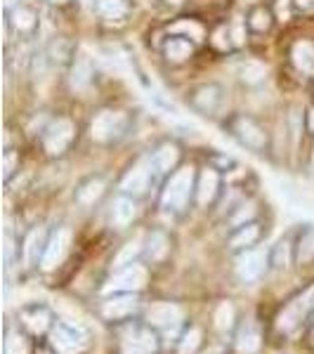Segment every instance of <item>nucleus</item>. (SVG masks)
Returning <instances> with one entry per match:
<instances>
[{
  "instance_id": "4be33fe9",
  "label": "nucleus",
  "mask_w": 314,
  "mask_h": 354,
  "mask_svg": "<svg viewBox=\"0 0 314 354\" xmlns=\"http://www.w3.org/2000/svg\"><path fill=\"white\" fill-rule=\"evenodd\" d=\"M145 253H147V258H149L151 262L165 260V255L170 253V239H168V234L161 232V230L151 232L149 236H147Z\"/></svg>"
},
{
  "instance_id": "e433bc0d",
  "label": "nucleus",
  "mask_w": 314,
  "mask_h": 354,
  "mask_svg": "<svg viewBox=\"0 0 314 354\" xmlns=\"http://www.w3.org/2000/svg\"><path fill=\"white\" fill-rule=\"evenodd\" d=\"M215 326L220 330H230L234 326V307L230 302H222L218 310H215Z\"/></svg>"
},
{
  "instance_id": "7ed1b4c3",
  "label": "nucleus",
  "mask_w": 314,
  "mask_h": 354,
  "mask_svg": "<svg viewBox=\"0 0 314 354\" xmlns=\"http://www.w3.org/2000/svg\"><path fill=\"white\" fill-rule=\"evenodd\" d=\"M227 130L241 142L243 147H248L255 153H265L270 149V135L255 118L246 116V113H237L227 121Z\"/></svg>"
},
{
  "instance_id": "473e14b6",
  "label": "nucleus",
  "mask_w": 314,
  "mask_h": 354,
  "mask_svg": "<svg viewBox=\"0 0 314 354\" xmlns=\"http://www.w3.org/2000/svg\"><path fill=\"white\" fill-rule=\"evenodd\" d=\"M295 245L290 243L288 236H284L281 241H279L274 248L270 250V265L277 267V270H284V267H288L290 262V250H293Z\"/></svg>"
},
{
  "instance_id": "5701e85b",
  "label": "nucleus",
  "mask_w": 314,
  "mask_h": 354,
  "mask_svg": "<svg viewBox=\"0 0 314 354\" xmlns=\"http://www.w3.org/2000/svg\"><path fill=\"white\" fill-rule=\"evenodd\" d=\"M170 33H173V36H185L194 43L205 41V26L198 19H194V17H185V19L175 21V24L170 26Z\"/></svg>"
},
{
  "instance_id": "393cba45",
  "label": "nucleus",
  "mask_w": 314,
  "mask_h": 354,
  "mask_svg": "<svg viewBox=\"0 0 314 354\" xmlns=\"http://www.w3.org/2000/svg\"><path fill=\"white\" fill-rule=\"evenodd\" d=\"M237 76L246 85H258L267 78V66L258 59H243L237 66Z\"/></svg>"
},
{
  "instance_id": "2f4dec72",
  "label": "nucleus",
  "mask_w": 314,
  "mask_h": 354,
  "mask_svg": "<svg viewBox=\"0 0 314 354\" xmlns=\"http://www.w3.org/2000/svg\"><path fill=\"white\" fill-rule=\"evenodd\" d=\"M237 350L241 354H255L260 350V333L255 326H243L237 338Z\"/></svg>"
},
{
  "instance_id": "423d86ee",
  "label": "nucleus",
  "mask_w": 314,
  "mask_h": 354,
  "mask_svg": "<svg viewBox=\"0 0 314 354\" xmlns=\"http://www.w3.org/2000/svg\"><path fill=\"white\" fill-rule=\"evenodd\" d=\"M190 104H192V109L196 113H201V116L215 118L222 111V106H225V90H222V85L218 83H203L192 90Z\"/></svg>"
},
{
  "instance_id": "6ab92c4d",
  "label": "nucleus",
  "mask_w": 314,
  "mask_h": 354,
  "mask_svg": "<svg viewBox=\"0 0 314 354\" xmlns=\"http://www.w3.org/2000/svg\"><path fill=\"white\" fill-rule=\"evenodd\" d=\"M137 305L140 302H137L133 293H121V295H113L111 300H107L102 305V314L107 319H125L137 310Z\"/></svg>"
},
{
  "instance_id": "f704fd0d",
  "label": "nucleus",
  "mask_w": 314,
  "mask_h": 354,
  "mask_svg": "<svg viewBox=\"0 0 314 354\" xmlns=\"http://www.w3.org/2000/svg\"><path fill=\"white\" fill-rule=\"evenodd\" d=\"M198 345H201V330H198V328H190L185 335H182L178 352L180 354H194V352L198 350Z\"/></svg>"
},
{
  "instance_id": "f03ea898",
  "label": "nucleus",
  "mask_w": 314,
  "mask_h": 354,
  "mask_svg": "<svg viewBox=\"0 0 314 354\" xmlns=\"http://www.w3.org/2000/svg\"><path fill=\"white\" fill-rule=\"evenodd\" d=\"M128 128H130V116L125 111L102 109L90 121V137L95 142H100V145H111V142L121 140L128 133Z\"/></svg>"
},
{
  "instance_id": "412c9836",
  "label": "nucleus",
  "mask_w": 314,
  "mask_h": 354,
  "mask_svg": "<svg viewBox=\"0 0 314 354\" xmlns=\"http://www.w3.org/2000/svg\"><path fill=\"white\" fill-rule=\"evenodd\" d=\"M290 59L300 73L314 76V43L312 41H295L290 48Z\"/></svg>"
},
{
  "instance_id": "a878e982",
  "label": "nucleus",
  "mask_w": 314,
  "mask_h": 354,
  "mask_svg": "<svg viewBox=\"0 0 314 354\" xmlns=\"http://www.w3.org/2000/svg\"><path fill=\"white\" fill-rule=\"evenodd\" d=\"M260 225H255V222H248V225L243 227H237V232L230 236V248L234 250H246L250 248L255 241L260 239Z\"/></svg>"
},
{
  "instance_id": "4468645a",
  "label": "nucleus",
  "mask_w": 314,
  "mask_h": 354,
  "mask_svg": "<svg viewBox=\"0 0 314 354\" xmlns=\"http://www.w3.org/2000/svg\"><path fill=\"white\" fill-rule=\"evenodd\" d=\"M147 322H149V326L156 328L178 326L182 322V307L175 305V302H154L149 312H147Z\"/></svg>"
},
{
  "instance_id": "49530a36",
  "label": "nucleus",
  "mask_w": 314,
  "mask_h": 354,
  "mask_svg": "<svg viewBox=\"0 0 314 354\" xmlns=\"http://www.w3.org/2000/svg\"><path fill=\"white\" fill-rule=\"evenodd\" d=\"M83 3H93V0H83Z\"/></svg>"
},
{
  "instance_id": "ea45409f",
  "label": "nucleus",
  "mask_w": 314,
  "mask_h": 354,
  "mask_svg": "<svg viewBox=\"0 0 314 354\" xmlns=\"http://www.w3.org/2000/svg\"><path fill=\"white\" fill-rule=\"evenodd\" d=\"M5 354H28L26 340L21 338L19 333H8V340H5Z\"/></svg>"
},
{
  "instance_id": "a19ab883",
  "label": "nucleus",
  "mask_w": 314,
  "mask_h": 354,
  "mask_svg": "<svg viewBox=\"0 0 314 354\" xmlns=\"http://www.w3.org/2000/svg\"><path fill=\"white\" fill-rule=\"evenodd\" d=\"M15 170H19V153L12 151V149H8V151H5V158H3V175H5V180H10Z\"/></svg>"
},
{
  "instance_id": "f3484780",
  "label": "nucleus",
  "mask_w": 314,
  "mask_h": 354,
  "mask_svg": "<svg viewBox=\"0 0 314 354\" xmlns=\"http://www.w3.org/2000/svg\"><path fill=\"white\" fill-rule=\"evenodd\" d=\"M194 50H196V45L185 36H170V38H165V43H163V57L170 64H185L194 55Z\"/></svg>"
},
{
  "instance_id": "c756f323",
  "label": "nucleus",
  "mask_w": 314,
  "mask_h": 354,
  "mask_svg": "<svg viewBox=\"0 0 314 354\" xmlns=\"http://www.w3.org/2000/svg\"><path fill=\"white\" fill-rule=\"evenodd\" d=\"M21 319L28 326L31 333H45L50 326V312L45 307H31V310H24L21 312Z\"/></svg>"
},
{
  "instance_id": "58836bf2",
  "label": "nucleus",
  "mask_w": 314,
  "mask_h": 354,
  "mask_svg": "<svg viewBox=\"0 0 314 354\" xmlns=\"http://www.w3.org/2000/svg\"><path fill=\"white\" fill-rule=\"evenodd\" d=\"M272 12H274V17H277V21H284V24H286L288 19H293L295 3L293 0H274Z\"/></svg>"
},
{
  "instance_id": "0eeeda50",
  "label": "nucleus",
  "mask_w": 314,
  "mask_h": 354,
  "mask_svg": "<svg viewBox=\"0 0 314 354\" xmlns=\"http://www.w3.org/2000/svg\"><path fill=\"white\" fill-rule=\"evenodd\" d=\"M147 286V270L142 265H128L123 270H118L113 277L107 281V286L102 288L104 295H116V293H137Z\"/></svg>"
},
{
  "instance_id": "a211bd4d",
  "label": "nucleus",
  "mask_w": 314,
  "mask_h": 354,
  "mask_svg": "<svg viewBox=\"0 0 314 354\" xmlns=\"http://www.w3.org/2000/svg\"><path fill=\"white\" fill-rule=\"evenodd\" d=\"M71 88L73 90H88L90 85H93L95 81V64H93V59H90L88 55H78L76 59H73V64H71Z\"/></svg>"
},
{
  "instance_id": "c03bdc74",
  "label": "nucleus",
  "mask_w": 314,
  "mask_h": 354,
  "mask_svg": "<svg viewBox=\"0 0 314 354\" xmlns=\"http://www.w3.org/2000/svg\"><path fill=\"white\" fill-rule=\"evenodd\" d=\"M50 3H57V5H64V3H68V0H50Z\"/></svg>"
},
{
  "instance_id": "ddd939ff",
  "label": "nucleus",
  "mask_w": 314,
  "mask_h": 354,
  "mask_svg": "<svg viewBox=\"0 0 314 354\" xmlns=\"http://www.w3.org/2000/svg\"><path fill=\"white\" fill-rule=\"evenodd\" d=\"M151 165L156 170L158 177L163 175H170L178 170V163H180V147L175 142H161L156 149L151 151Z\"/></svg>"
},
{
  "instance_id": "79ce46f5",
  "label": "nucleus",
  "mask_w": 314,
  "mask_h": 354,
  "mask_svg": "<svg viewBox=\"0 0 314 354\" xmlns=\"http://www.w3.org/2000/svg\"><path fill=\"white\" fill-rule=\"evenodd\" d=\"M295 3V10L300 12H314V0H293Z\"/></svg>"
},
{
  "instance_id": "de8ad7c7",
  "label": "nucleus",
  "mask_w": 314,
  "mask_h": 354,
  "mask_svg": "<svg viewBox=\"0 0 314 354\" xmlns=\"http://www.w3.org/2000/svg\"><path fill=\"white\" fill-rule=\"evenodd\" d=\"M312 165H314V153H312Z\"/></svg>"
},
{
  "instance_id": "dca6fc26",
  "label": "nucleus",
  "mask_w": 314,
  "mask_h": 354,
  "mask_svg": "<svg viewBox=\"0 0 314 354\" xmlns=\"http://www.w3.org/2000/svg\"><path fill=\"white\" fill-rule=\"evenodd\" d=\"M66 248H68V232L66 230H57L53 236L48 239V245H45L43 255H41V267L45 272L55 270L66 255Z\"/></svg>"
},
{
  "instance_id": "aec40b11",
  "label": "nucleus",
  "mask_w": 314,
  "mask_h": 354,
  "mask_svg": "<svg viewBox=\"0 0 314 354\" xmlns=\"http://www.w3.org/2000/svg\"><path fill=\"white\" fill-rule=\"evenodd\" d=\"M137 215V203H135V196H130V194H121V196L113 198L111 203V222L116 227H128L130 222L135 220Z\"/></svg>"
},
{
  "instance_id": "b1692460",
  "label": "nucleus",
  "mask_w": 314,
  "mask_h": 354,
  "mask_svg": "<svg viewBox=\"0 0 314 354\" xmlns=\"http://www.w3.org/2000/svg\"><path fill=\"white\" fill-rule=\"evenodd\" d=\"M274 21H277V17H274L272 8H265V5H255V8H250L246 24H248L250 31L267 33L274 26Z\"/></svg>"
},
{
  "instance_id": "f8f14e48",
  "label": "nucleus",
  "mask_w": 314,
  "mask_h": 354,
  "mask_svg": "<svg viewBox=\"0 0 314 354\" xmlns=\"http://www.w3.org/2000/svg\"><path fill=\"white\" fill-rule=\"evenodd\" d=\"M218 192H220L218 168L205 165V168H201V173L196 175V203L201 205V208H205V205H210L215 201Z\"/></svg>"
},
{
  "instance_id": "7c9ffc66",
  "label": "nucleus",
  "mask_w": 314,
  "mask_h": 354,
  "mask_svg": "<svg viewBox=\"0 0 314 354\" xmlns=\"http://www.w3.org/2000/svg\"><path fill=\"white\" fill-rule=\"evenodd\" d=\"M93 5L104 19H123L128 15V0H93Z\"/></svg>"
},
{
  "instance_id": "1a4fd4ad",
  "label": "nucleus",
  "mask_w": 314,
  "mask_h": 354,
  "mask_svg": "<svg viewBox=\"0 0 314 354\" xmlns=\"http://www.w3.org/2000/svg\"><path fill=\"white\" fill-rule=\"evenodd\" d=\"M267 262H270V255H265V250L258 248H246L237 255L234 260V267H237V274L241 281H258V279L265 274L267 270Z\"/></svg>"
},
{
  "instance_id": "20e7f679",
  "label": "nucleus",
  "mask_w": 314,
  "mask_h": 354,
  "mask_svg": "<svg viewBox=\"0 0 314 354\" xmlns=\"http://www.w3.org/2000/svg\"><path fill=\"white\" fill-rule=\"evenodd\" d=\"M76 140V123L66 116H57L43 130V149L48 156H62Z\"/></svg>"
},
{
  "instance_id": "bb28decb",
  "label": "nucleus",
  "mask_w": 314,
  "mask_h": 354,
  "mask_svg": "<svg viewBox=\"0 0 314 354\" xmlns=\"http://www.w3.org/2000/svg\"><path fill=\"white\" fill-rule=\"evenodd\" d=\"M107 185L102 177H90V180H85L81 187L76 189V201L81 205H93L95 201H100L102 194H104Z\"/></svg>"
},
{
  "instance_id": "c9c22d12",
  "label": "nucleus",
  "mask_w": 314,
  "mask_h": 354,
  "mask_svg": "<svg viewBox=\"0 0 314 354\" xmlns=\"http://www.w3.org/2000/svg\"><path fill=\"white\" fill-rule=\"evenodd\" d=\"M232 28H227V26H218L215 28L213 33H210V45H213V48H218L220 53H227V50L232 48Z\"/></svg>"
},
{
  "instance_id": "9b49d317",
  "label": "nucleus",
  "mask_w": 314,
  "mask_h": 354,
  "mask_svg": "<svg viewBox=\"0 0 314 354\" xmlns=\"http://www.w3.org/2000/svg\"><path fill=\"white\" fill-rule=\"evenodd\" d=\"M158 340L149 328H130L121 342L123 354H154Z\"/></svg>"
},
{
  "instance_id": "cd10ccee",
  "label": "nucleus",
  "mask_w": 314,
  "mask_h": 354,
  "mask_svg": "<svg viewBox=\"0 0 314 354\" xmlns=\"http://www.w3.org/2000/svg\"><path fill=\"white\" fill-rule=\"evenodd\" d=\"M45 230L43 227H36V230H31L26 234L24 239V262L26 265H33V262L38 260V250H45Z\"/></svg>"
},
{
  "instance_id": "72a5a7b5",
  "label": "nucleus",
  "mask_w": 314,
  "mask_h": 354,
  "mask_svg": "<svg viewBox=\"0 0 314 354\" xmlns=\"http://www.w3.org/2000/svg\"><path fill=\"white\" fill-rule=\"evenodd\" d=\"M140 255V241H130V243H125L123 248H121V253L113 258V267H118V270H123V267H128V265H133V260Z\"/></svg>"
},
{
  "instance_id": "6e6552de",
  "label": "nucleus",
  "mask_w": 314,
  "mask_h": 354,
  "mask_svg": "<svg viewBox=\"0 0 314 354\" xmlns=\"http://www.w3.org/2000/svg\"><path fill=\"white\" fill-rule=\"evenodd\" d=\"M156 170L151 165V158H142L137 161L133 168L125 173V177L121 180V192L130 194V196H142V194L149 192V187L156 180Z\"/></svg>"
},
{
  "instance_id": "a18cd8bd",
  "label": "nucleus",
  "mask_w": 314,
  "mask_h": 354,
  "mask_svg": "<svg viewBox=\"0 0 314 354\" xmlns=\"http://www.w3.org/2000/svg\"><path fill=\"white\" fill-rule=\"evenodd\" d=\"M168 3H175V5H178V3H182V0H168Z\"/></svg>"
},
{
  "instance_id": "f257e3e1",
  "label": "nucleus",
  "mask_w": 314,
  "mask_h": 354,
  "mask_svg": "<svg viewBox=\"0 0 314 354\" xmlns=\"http://www.w3.org/2000/svg\"><path fill=\"white\" fill-rule=\"evenodd\" d=\"M192 196H196V173L192 165H182L165 180L161 192V208L168 213H182L190 205Z\"/></svg>"
},
{
  "instance_id": "37998d69",
  "label": "nucleus",
  "mask_w": 314,
  "mask_h": 354,
  "mask_svg": "<svg viewBox=\"0 0 314 354\" xmlns=\"http://www.w3.org/2000/svg\"><path fill=\"white\" fill-rule=\"evenodd\" d=\"M305 128L314 135V106H310L307 113H305Z\"/></svg>"
},
{
  "instance_id": "2eb2a0df",
  "label": "nucleus",
  "mask_w": 314,
  "mask_h": 354,
  "mask_svg": "<svg viewBox=\"0 0 314 354\" xmlns=\"http://www.w3.org/2000/svg\"><path fill=\"white\" fill-rule=\"evenodd\" d=\"M8 19L15 33H19V36H33L38 31V12L28 5L17 3L15 8L8 10Z\"/></svg>"
},
{
  "instance_id": "c85d7f7f",
  "label": "nucleus",
  "mask_w": 314,
  "mask_h": 354,
  "mask_svg": "<svg viewBox=\"0 0 314 354\" xmlns=\"http://www.w3.org/2000/svg\"><path fill=\"white\" fill-rule=\"evenodd\" d=\"M295 260L300 265H310L314 260V227H305L295 243Z\"/></svg>"
},
{
  "instance_id": "39448f33",
  "label": "nucleus",
  "mask_w": 314,
  "mask_h": 354,
  "mask_svg": "<svg viewBox=\"0 0 314 354\" xmlns=\"http://www.w3.org/2000/svg\"><path fill=\"white\" fill-rule=\"evenodd\" d=\"M50 342H53L57 354H81L88 347V335L76 324L57 322L53 333H50Z\"/></svg>"
},
{
  "instance_id": "9d476101",
  "label": "nucleus",
  "mask_w": 314,
  "mask_h": 354,
  "mask_svg": "<svg viewBox=\"0 0 314 354\" xmlns=\"http://www.w3.org/2000/svg\"><path fill=\"white\" fill-rule=\"evenodd\" d=\"M312 307H314V286L307 288L300 298H295L293 302H288V305L284 307V312L277 317V328L284 330V333L293 330L302 322V317L312 310Z\"/></svg>"
},
{
  "instance_id": "4c0bfd02",
  "label": "nucleus",
  "mask_w": 314,
  "mask_h": 354,
  "mask_svg": "<svg viewBox=\"0 0 314 354\" xmlns=\"http://www.w3.org/2000/svg\"><path fill=\"white\" fill-rule=\"evenodd\" d=\"M255 218V203H243V205H239V210L232 215V225L234 227H243V225H248V222H253Z\"/></svg>"
}]
</instances>
